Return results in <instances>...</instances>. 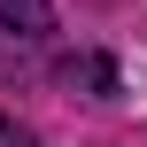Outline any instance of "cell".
<instances>
[{"instance_id": "1", "label": "cell", "mask_w": 147, "mask_h": 147, "mask_svg": "<svg viewBox=\"0 0 147 147\" xmlns=\"http://www.w3.org/2000/svg\"><path fill=\"white\" fill-rule=\"evenodd\" d=\"M54 47V0H0V78L47 70Z\"/></svg>"}, {"instance_id": "2", "label": "cell", "mask_w": 147, "mask_h": 147, "mask_svg": "<svg viewBox=\"0 0 147 147\" xmlns=\"http://www.w3.org/2000/svg\"><path fill=\"white\" fill-rule=\"evenodd\" d=\"M0 147H39V132H31V124H16V116L0 109Z\"/></svg>"}]
</instances>
